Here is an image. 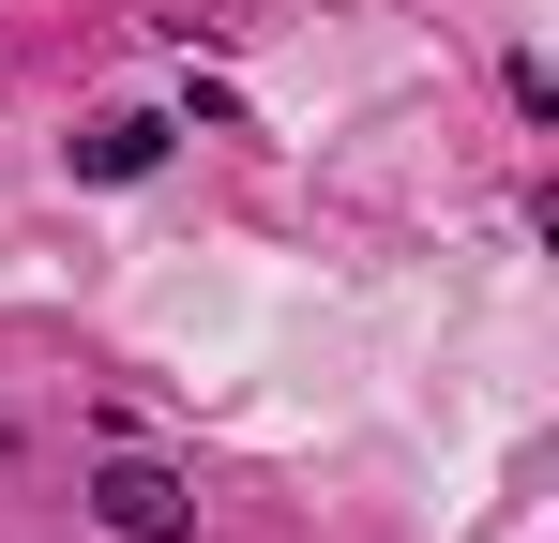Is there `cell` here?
<instances>
[{
  "label": "cell",
  "mask_w": 559,
  "mask_h": 543,
  "mask_svg": "<svg viewBox=\"0 0 559 543\" xmlns=\"http://www.w3.org/2000/svg\"><path fill=\"white\" fill-rule=\"evenodd\" d=\"M92 514H106L121 543H182V529H197V483H182V468H152V452H106Z\"/></svg>",
  "instance_id": "obj_1"
},
{
  "label": "cell",
  "mask_w": 559,
  "mask_h": 543,
  "mask_svg": "<svg viewBox=\"0 0 559 543\" xmlns=\"http://www.w3.org/2000/svg\"><path fill=\"white\" fill-rule=\"evenodd\" d=\"M167 167V121L152 106H106V121H76V181H152Z\"/></svg>",
  "instance_id": "obj_2"
}]
</instances>
